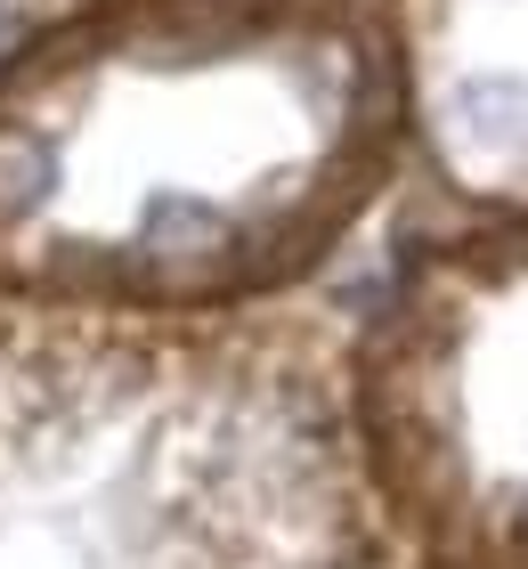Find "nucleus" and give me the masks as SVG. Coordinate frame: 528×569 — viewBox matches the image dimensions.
Listing matches in <instances>:
<instances>
[{
	"label": "nucleus",
	"mask_w": 528,
	"mask_h": 569,
	"mask_svg": "<svg viewBox=\"0 0 528 569\" xmlns=\"http://www.w3.org/2000/svg\"><path fill=\"white\" fill-rule=\"evenodd\" d=\"M447 122H456V139L471 154H528V82H512V73L464 82Z\"/></svg>",
	"instance_id": "nucleus-1"
},
{
	"label": "nucleus",
	"mask_w": 528,
	"mask_h": 569,
	"mask_svg": "<svg viewBox=\"0 0 528 569\" xmlns=\"http://www.w3.org/2000/svg\"><path fill=\"white\" fill-rule=\"evenodd\" d=\"M147 228H155V237H196V244H211V237H220V212H211V203H188V196H163L147 212Z\"/></svg>",
	"instance_id": "nucleus-2"
}]
</instances>
